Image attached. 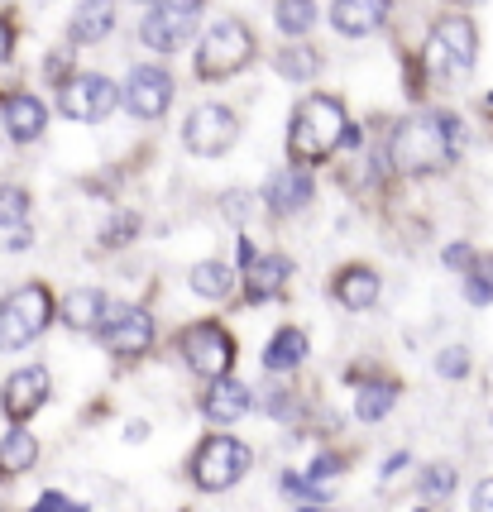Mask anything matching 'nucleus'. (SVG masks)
<instances>
[{"instance_id": "nucleus-13", "label": "nucleus", "mask_w": 493, "mask_h": 512, "mask_svg": "<svg viewBox=\"0 0 493 512\" xmlns=\"http://www.w3.org/2000/svg\"><path fill=\"white\" fill-rule=\"evenodd\" d=\"M48 393H53L48 369H44V364H29V369H20V374H10V379H5L0 407H5V417H10L15 426H24L48 402Z\"/></svg>"}, {"instance_id": "nucleus-32", "label": "nucleus", "mask_w": 493, "mask_h": 512, "mask_svg": "<svg viewBox=\"0 0 493 512\" xmlns=\"http://www.w3.org/2000/svg\"><path fill=\"white\" fill-rule=\"evenodd\" d=\"M436 374H441V379H465V374H470V350H460V345L441 350V359H436Z\"/></svg>"}, {"instance_id": "nucleus-6", "label": "nucleus", "mask_w": 493, "mask_h": 512, "mask_svg": "<svg viewBox=\"0 0 493 512\" xmlns=\"http://www.w3.org/2000/svg\"><path fill=\"white\" fill-rule=\"evenodd\" d=\"M426 58H431V72L436 77H465L479 58V34L465 15H446V20L431 29V44H426Z\"/></svg>"}, {"instance_id": "nucleus-26", "label": "nucleus", "mask_w": 493, "mask_h": 512, "mask_svg": "<svg viewBox=\"0 0 493 512\" xmlns=\"http://www.w3.org/2000/svg\"><path fill=\"white\" fill-rule=\"evenodd\" d=\"M273 67H278L283 77H292V82H312L316 72H321V53L307 44H288V48H278Z\"/></svg>"}, {"instance_id": "nucleus-3", "label": "nucleus", "mask_w": 493, "mask_h": 512, "mask_svg": "<svg viewBox=\"0 0 493 512\" xmlns=\"http://www.w3.org/2000/svg\"><path fill=\"white\" fill-rule=\"evenodd\" d=\"M254 63V34H249L245 20H216L202 34V48H197V77L202 82H225L235 72H245Z\"/></svg>"}, {"instance_id": "nucleus-22", "label": "nucleus", "mask_w": 493, "mask_h": 512, "mask_svg": "<svg viewBox=\"0 0 493 512\" xmlns=\"http://www.w3.org/2000/svg\"><path fill=\"white\" fill-rule=\"evenodd\" d=\"M302 359H307V335L283 326V331L269 340V350H264V369H269V374H288Z\"/></svg>"}, {"instance_id": "nucleus-29", "label": "nucleus", "mask_w": 493, "mask_h": 512, "mask_svg": "<svg viewBox=\"0 0 493 512\" xmlns=\"http://www.w3.org/2000/svg\"><path fill=\"white\" fill-rule=\"evenodd\" d=\"M24 216H29V192L24 187H0V225H24Z\"/></svg>"}, {"instance_id": "nucleus-17", "label": "nucleus", "mask_w": 493, "mask_h": 512, "mask_svg": "<svg viewBox=\"0 0 493 512\" xmlns=\"http://www.w3.org/2000/svg\"><path fill=\"white\" fill-rule=\"evenodd\" d=\"M292 264L283 254H254L245 264V297L249 302H273L278 292L288 288Z\"/></svg>"}, {"instance_id": "nucleus-40", "label": "nucleus", "mask_w": 493, "mask_h": 512, "mask_svg": "<svg viewBox=\"0 0 493 512\" xmlns=\"http://www.w3.org/2000/svg\"><path fill=\"white\" fill-rule=\"evenodd\" d=\"M460 5H479V0H460Z\"/></svg>"}, {"instance_id": "nucleus-5", "label": "nucleus", "mask_w": 493, "mask_h": 512, "mask_svg": "<svg viewBox=\"0 0 493 512\" xmlns=\"http://www.w3.org/2000/svg\"><path fill=\"white\" fill-rule=\"evenodd\" d=\"M254 465V455H249L245 441H235V436H211L202 450H197V460H192V484L206 493H221L230 484H240Z\"/></svg>"}, {"instance_id": "nucleus-25", "label": "nucleus", "mask_w": 493, "mask_h": 512, "mask_svg": "<svg viewBox=\"0 0 493 512\" xmlns=\"http://www.w3.org/2000/svg\"><path fill=\"white\" fill-rule=\"evenodd\" d=\"M393 402H398V383H364L355 398V417L359 422H379V417H388L393 412Z\"/></svg>"}, {"instance_id": "nucleus-2", "label": "nucleus", "mask_w": 493, "mask_h": 512, "mask_svg": "<svg viewBox=\"0 0 493 512\" xmlns=\"http://www.w3.org/2000/svg\"><path fill=\"white\" fill-rule=\"evenodd\" d=\"M345 134H350V120L336 96H307L297 101L288 120V158L297 168H316L345 144Z\"/></svg>"}, {"instance_id": "nucleus-27", "label": "nucleus", "mask_w": 493, "mask_h": 512, "mask_svg": "<svg viewBox=\"0 0 493 512\" xmlns=\"http://www.w3.org/2000/svg\"><path fill=\"white\" fill-rule=\"evenodd\" d=\"M273 20H278V29H283L288 39H302L316 24V0H278Z\"/></svg>"}, {"instance_id": "nucleus-33", "label": "nucleus", "mask_w": 493, "mask_h": 512, "mask_svg": "<svg viewBox=\"0 0 493 512\" xmlns=\"http://www.w3.org/2000/svg\"><path fill=\"white\" fill-rule=\"evenodd\" d=\"M34 512H87V503H77L68 493H44V498L34 503Z\"/></svg>"}, {"instance_id": "nucleus-36", "label": "nucleus", "mask_w": 493, "mask_h": 512, "mask_svg": "<svg viewBox=\"0 0 493 512\" xmlns=\"http://www.w3.org/2000/svg\"><path fill=\"white\" fill-rule=\"evenodd\" d=\"M474 512H493V479H484V484L474 489Z\"/></svg>"}, {"instance_id": "nucleus-15", "label": "nucleus", "mask_w": 493, "mask_h": 512, "mask_svg": "<svg viewBox=\"0 0 493 512\" xmlns=\"http://www.w3.org/2000/svg\"><path fill=\"white\" fill-rule=\"evenodd\" d=\"M388 10H393V0H331V24L350 39H364L388 24Z\"/></svg>"}, {"instance_id": "nucleus-30", "label": "nucleus", "mask_w": 493, "mask_h": 512, "mask_svg": "<svg viewBox=\"0 0 493 512\" xmlns=\"http://www.w3.org/2000/svg\"><path fill=\"white\" fill-rule=\"evenodd\" d=\"M450 489H455V469H450V465H431L422 474V493H426V498H450Z\"/></svg>"}, {"instance_id": "nucleus-41", "label": "nucleus", "mask_w": 493, "mask_h": 512, "mask_svg": "<svg viewBox=\"0 0 493 512\" xmlns=\"http://www.w3.org/2000/svg\"><path fill=\"white\" fill-rule=\"evenodd\" d=\"M489 106H493V96H489Z\"/></svg>"}, {"instance_id": "nucleus-7", "label": "nucleus", "mask_w": 493, "mask_h": 512, "mask_svg": "<svg viewBox=\"0 0 493 512\" xmlns=\"http://www.w3.org/2000/svg\"><path fill=\"white\" fill-rule=\"evenodd\" d=\"M197 24H202V0H158L139 24V39L158 53H178V44L192 39Z\"/></svg>"}, {"instance_id": "nucleus-35", "label": "nucleus", "mask_w": 493, "mask_h": 512, "mask_svg": "<svg viewBox=\"0 0 493 512\" xmlns=\"http://www.w3.org/2000/svg\"><path fill=\"white\" fill-rule=\"evenodd\" d=\"M474 264V249L470 245H450L446 249V268H470Z\"/></svg>"}, {"instance_id": "nucleus-31", "label": "nucleus", "mask_w": 493, "mask_h": 512, "mask_svg": "<svg viewBox=\"0 0 493 512\" xmlns=\"http://www.w3.org/2000/svg\"><path fill=\"white\" fill-rule=\"evenodd\" d=\"M139 230V216H130V211H120L106 230H101V245H111V249H120V245H130V235Z\"/></svg>"}, {"instance_id": "nucleus-4", "label": "nucleus", "mask_w": 493, "mask_h": 512, "mask_svg": "<svg viewBox=\"0 0 493 512\" xmlns=\"http://www.w3.org/2000/svg\"><path fill=\"white\" fill-rule=\"evenodd\" d=\"M53 321V292L44 283H24L0 302V350H24L48 331Z\"/></svg>"}, {"instance_id": "nucleus-24", "label": "nucleus", "mask_w": 493, "mask_h": 512, "mask_svg": "<svg viewBox=\"0 0 493 512\" xmlns=\"http://www.w3.org/2000/svg\"><path fill=\"white\" fill-rule=\"evenodd\" d=\"M187 283H192L197 297H216V302H221L225 292L235 288V273H230V264H221V259H202V264H192Z\"/></svg>"}, {"instance_id": "nucleus-9", "label": "nucleus", "mask_w": 493, "mask_h": 512, "mask_svg": "<svg viewBox=\"0 0 493 512\" xmlns=\"http://www.w3.org/2000/svg\"><path fill=\"white\" fill-rule=\"evenodd\" d=\"M115 101H120V87L111 77H101V72H82V77H72V82L58 87V111L68 120H82V125L106 120L115 111Z\"/></svg>"}, {"instance_id": "nucleus-42", "label": "nucleus", "mask_w": 493, "mask_h": 512, "mask_svg": "<svg viewBox=\"0 0 493 512\" xmlns=\"http://www.w3.org/2000/svg\"><path fill=\"white\" fill-rule=\"evenodd\" d=\"M154 5H158V0H154Z\"/></svg>"}, {"instance_id": "nucleus-14", "label": "nucleus", "mask_w": 493, "mask_h": 512, "mask_svg": "<svg viewBox=\"0 0 493 512\" xmlns=\"http://www.w3.org/2000/svg\"><path fill=\"white\" fill-rule=\"evenodd\" d=\"M312 197H316V187H312V173H307V168H283V173H273L269 187H264V201H269L273 216L307 211Z\"/></svg>"}, {"instance_id": "nucleus-23", "label": "nucleus", "mask_w": 493, "mask_h": 512, "mask_svg": "<svg viewBox=\"0 0 493 512\" xmlns=\"http://www.w3.org/2000/svg\"><path fill=\"white\" fill-rule=\"evenodd\" d=\"M34 460H39V441H34L24 426L5 431V441H0V474H5V479H10V474H24V469H34Z\"/></svg>"}, {"instance_id": "nucleus-39", "label": "nucleus", "mask_w": 493, "mask_h": 512, "mask_svg": "<svg viewBox=\"0 0 493 512\" xmlns=\"http://www.w3.org/2000/svg\"><path fill=\"white\" fill-rule=\"evenodd\" d=\"M302 512H331V508H302Z\"/></svg>"}, {"instance_id": "nucleus-37", "label": "nucleus", "mask_w": 493, "mask_h": 512, "mask_svg": "<svg viewBox=\"0 0 493 512\" xmlns=\"http://www.w3.org/2000/svg\"><path fill=\"white\" fill-rule=\"evenodd\" d=\"M10 44H15V29H10V20L0 15V63L10 58Z\"/></svg>"}, {"instance_id": "nucleus-11", "label": "nucleus", "mask_w": 493, "mask_h": 512, "mask_svg": "<svg viewBox=\"0 0 493 512\" xmlns=\"http://www.w3.org/2000/svg\"><path fill=\"white\" fill-rule=\"evenodd\" d=\"M125 106H130L135 120H163L168 106H173V77L154 63L135 67L130 82H125Z\"/></svg>"}, {"instance_id": "nucleus-18", "label": "nucleus", "mask_w": 493, "mask_h": 512, "mask_svg": "<svg viewBox=\"0 0 493 512\" xmlns=\"http://www.w3.org/2000/svg\"><path fill=\"white\" fill-rule=\"evenodd\" d=\"M206 417L211 422H221V426H230V422H240L249 407H254V393H249L245 383H235V379H211V393H206Z\"/></svg>"}, {"instance_id": "nucleus-20", "label": "nucleus", "mask_w": 493, "mask_h": 512, "mask_svg": "<svg viewBox=\"0 0 493 512\" xmlns=\"http://www.w3.org/2000/svg\"><path fill=\"white\" fill-rule=\"evenodd\" d=\"M336 302L345 312H369L379 302V273L374 268H345L336 278Z\"/></svg>"}, {"instance_id": "nucleus-34", "label": "nucleus", "mask_w": 493, "mask_h": 512, "mask_svg": "<svg viewBox=\"0 0 493 512\" xmlns=\"http://www.w3.org/2000/svg\"><path fill=\"white\" fill-rule=\"evenodd\" d=\"M336 460H331V455H321V460H316L312 465V479H307V484H312V489H321V484H326V479H336Z\"/></svg>"}, {"instance_id": "nucleus-19", "label": "nucleus", "mask_w": 493, "mask_h": 512, "mask_svg": "<svg viewBox=\"0 0 493 512\" xmlns=\"http://www.w3.org/2000/svg\"><path fill=\"white\" fill-rule=\"evenodd\" d=\"M111 24H115V5H111V0H82V5L72 10L68 39H72V44H101V39L111 34Z\"/></svg>"}, {"instance_id": "nucleus-8", "label": "nucleus", "mask_w": 493, "mask_h": 512, "mask_svg": "<svg viewBox=\"0 0 493 512\" xmlns=\"http://www.w3.org/2000/svg\"><path fill=\"white\" fill-rule=\"evenodd\" d=\"M235 139H240V120H235L230 106H216V101L197 106V111L187 115V125H182V144L197 158L225 154V149H235Z\"/></svg>"}, {"instance_id": "nucleus-28", "label": "nucleus", "mask_w": 493, "mask_h": 512, "mask_svg": "<svg viewBox=\"0 0 493 512\" xmlns=\"http://www.w3.org/2000/svg\"><path fill=\"white\" fill-rule=\"evenodd\" d=\"M470 278H465V297H470L474 307H489L493 302V254H474V264L465 268Z\"/></svg>"}, {"instance_id": "nucleus-12", "label": "nucleus", "mask_w": 493, "mask_h": 512, "mask_svg": "<svg viewBox=\"0 0 493 512\" xmlns=\"http://www.w3.org/2000/svg\"><path fill=\"white\" fill-rule=\"evenodd\" d=\"M96 335H101V345L111 355H144L149 340H154V316L144 307H120V312H111L96 326Z\"/></svg>"}, {"instance_id": "nucleus-16", "label": "nucleus", "mask_w": 493, "mask_h": 512, "mask_svg": "<svg viewBox=\"0 0 493 512\" xmlns=\"http://www.w3.org/2000/svg\"><path fill=\"white\" fill-rule=\"evenodd\" d=\"M0 120H5V134L15 139V144H34L48 125V111L39 96H29V91H15L5 106H0Z\"/></svg>"}, {"instance_id": "nucleus-10", "label": "nucleus", "mask_w": 493, "mask_h": 512, "mask_svg": "<svg viewBox=\"0 0 493 512\" xmlns=\"http://www.w3.org/2000/svg\"><path fill=\"white\" fill-rule=\"evenodd\" d=\"M182 359H187L192 374L221 379V374H230V364H235V345H230V335L216 321H197V326L182 331Z\"/></svg>"}, {"instance_id": "nucleus-38", "label": "nucleus", "mask_w": 493, "mask_h": 512, "mask_svg": "<svg viewBox=\"0 0 493 512\" xmlns=\"http://www.w3.org/2000/svg\"><path fill=\"white\" fill-rule=\"evenodd\" d=\"M34 245V235H29V230H15V235H10V249H29Z\"/></svg>"}, {"instance_id": "nucleus-1", "label": "nucleus", "mask_w": 493, "mask_h": 512, "mask_svg": "<svg viewBox=\"0 0 493 512\" xmlns=\"http://www.w3.org/2000/svg\"><path fill=\"white\" fill-rule=\"evenodd\" d=\"M460 154V120L455 115H412L388 139V158L407 178H426L450 168Z\"/></svg>"}, {"instance_id": "nucleus-21", "label": "nucleus", "mask_w": 493, "mask_h": 512, "mask_svg": "<svg viewBox=\"0 0 493 512\" xmlns=\"http://www.w3.org/2000/svg\"><path fill=\"white\" fill-rule=\"evenodd\" d=\"M106 312H111V297L96 288H77L63 297V321H68L72 331H96L106 321Z\"/></svg>"}]
</instances>
